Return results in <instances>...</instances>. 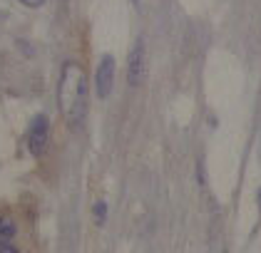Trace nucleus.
Masks as SVG:
<instances>
[{
  "instance_id": "1",
  "label": "nucleus",
  "mask_w": 261,
  "mask_h": 253,
  "mask_svg": "<svg viewBox=\"0 0 261 253\" xmlns=\"http://www.w3.org/2000/svg\"><path fill=\"white\" fill-rule=\"evenodd\" d=\"M87 77L82 72V67L77 62H65L60 75V109L62 117L67 122V127L72 132L82 129L85 117H87Z\"/></svg>"
},
{
  "instance_id": "2",
  "label": "nucleus",
  "mask_w": 261,
  "mask_h": 253,
  "mask_svg": "<svg viewBox=\"0 0 261 253\" xmlns=\"http://www.w3.org/2000/svg\"><path fill=\"white\" fill-rule=\"evenodd\" d=\"M149 72V60H147V42L144 38H137V42L129 50L127 58V82L129 87H142Z\"/></svg>"
},
{
  "instance_id": "3",
  "label": "nucleus",
  "mask_w": 261,
  "mask_h": 253,
  "mask_svg": "<svg viewBox=\"0 0 261 253\" xmlns=\"http://www.w3.org/2000/svg\"><path fill=\"white\" fill-rule=\"evenodd\" d=\"M50 144V119L47 115H38L30 122V132H28V149L33 156H42Z\"/></svg>"
},
{
  "instance_id": "4",
  "label": "nucleus",
  "mask_w": 261,
  "mask_h": 253,
  "mask_svg": "<svg viewBox=\"0 0 261 253\" xmlns=\"http://www.w3.org/2000/svg\"><path fill=\"white\" fill-rule=\"evenodd\" d=\"M115 58L112 55H102L97 62V70H95V92L100 99H107L112 95V85H115Z\"/></svg>"
},
{
  "instance_id": "5",
  "label": "nucleus",
  "mask_w": 261,
  "mask_h": 253,
  "mask_svg": "<svg viewBox=\"0 0 261 253\" xmlns=\"http://www.w3.org/2000/svg\"><path fill=\"white\" fill-rule=\"evenodd\" d=\"M15 231H18L15 229V221L0 214V246H8L15 238Z\"/></svg>"
},
{
  "instance_id": "6",
  "label": "nucleus",
  "mask_w": 261,
  "mask_h": 253,
  "mask_svg": "<svg viewBox=\"0 0 261 253\" xmlns=\"http://www.w3.org/2000/svg\"><path fill=\"white\" fill-rule=\"evenodd\" d=\"M105 214H107L105 201H97V204H95V216H97V223H105Z\"/></svg>"
},
{
  "instance_id": "7",
  "label": "nucleus",
  "mask_w": 261,
  "mask_h": 253,
  "mask_svg": "<svg viewBox=\"0 0 261 253\" xmlns=\"http://www.w3.org/2000/svg\"><path fill=\"white\" fill-rule=\"evenodd\" d=\"M20 3L25 5V8H42L47 0H20Z\"/></svg>"
},
{
  "instance_id": "8",
  "label": "nucleus",
  "mask_w": 261,
  "mask_h": 253,
  "mask_svg": "<svg viewBox=\"0 0 261 253\" xmlns=\"http://www.w3.org/2000/svg\"><path fill=\"white\" fill-rule=\"evenodd\" d=\"M0 253H20V251H18L15 246H10V243H8V246H0Z\"/></svg>"
}]
</instances>
